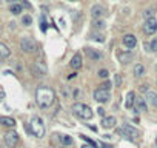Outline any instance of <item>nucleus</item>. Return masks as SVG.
<instances>
[{
  "label": "nucleus",
  "mask_w": 157,
  "mask_h": 148,
  "mask_svg": "<svg viewBox=\"0 0 157 148\" xmlns=\"http://www.w3.org/2000/svg\"><path fill=\"white\" fill-rule=\"evenodd\" d=\"M54 99H56V96H54V91L50 86H40V88H37L36 100L40 108H50L54 103Z\"/></svg>",
  "instance_id": "nucleus-1"
},
{
  "label": "nucleus",
  "mask_w": 157,
  "mask_h": 148,
  "mask_svg": "<svg viewBox=\"0 0 157 148\" xmlns=\"http://www.w3.org/2000/svg\"><path fill=\"white\" fill-rule=\"evenodd\" d=\"M25 128L28 133H31L32 136H36V137H39V139L45 136V123H43V120L39 116L32 117L31 122L25 125Z\"/></svg>",
  "instance_id": "nucleus-2"
},
{
  "label": "nucleus",
  "mask_w": 157,
  "mask_h": 148,
  "mask_svg": "<svg viewBox=\"0 0 157 148\" xmlns=\"http://www.w3.org/2000/svg\"><path fill=\"white\" fill-rule=\"evenodd\" d=\"M73 113L75 114L77 117L83 119V120H89L91 117H93V109H91L86 103H82V102H77L73 105Z\"/></svg>",
  "instance_id": "nucleus-3"
},
{
  "label": "nucleus",
  "mask_w": 157,
  "mask_h": 148,
  "mask_svg": "<svg viewBox=\"0 0 157 148\" xmlns=\"http://www.w3.org/2000/svg\"><path fill=\"white\" fill-rule=\"evenodd\" d=\"M20 49H22L23 53H28V54L36 53V51H37V43H36V40L32 39V37L23 36V37L20 39Z\"/></svg>",
  "instance_id": "nucleus-4"
},
{
  "label": "nucleus",
  "mask_w": 157,
  "mask_h": 148,
  "mask_svg": "<svg viewBox=\"0 0 157 148\" xmlns=\"http://www.w3.org/2000/svg\"><path fill=\"white\" fill-rule=\"evenodd\" d=\"M93 97L96 102L99 103H106L108 100L111 99V91H106V90H102V88H97L93 93Z\"/></svg>",
  "instance_id": "nucleus-5"
},
{
  "label": "nucleus",
  "mask_w": 157,
  "mask_h": 148,
  "mask_svg": "<svg viewBox=\"0 0 157 148\" xmlns=\"http://www.w3.org/2000/svg\"><path fill=\"white\" fill-rule=\"evenodd\" d=\"M5 144H6L8 148H15L19 144V134L15 131H8L5 134Z\"/></svg>",
  "instance_id": "nucleus-6"
},
{
  "label": "nucleus",
  "mask_w": 157,
  "mask_h": 148,
  "mask_svg": "<svg viewBox=\"0 0 157 148\" xmlns=\"http://www.w3.org/2000/svg\"><path fill=\"white\" fill-rule=\"evenodd\" d=\"M143 31H145V34L153 36L154 32L157 31V20H156L154 17L145 20V23H143Z\"/></svg>",
  "instance_id": "nucleus-7"
},
{
  "label": "nucleus",
  "mask_w": 157,
  "mask_h": 148,
  "mask_svg": "<svg viewBox=\"0 0 157 148\" xmlns=\"http://www.w3.org/2000/svg\"><path fill=\"white\" fill-rule=\"evenodd\" d=\"M120 131L123 133V136H126V137H129V139H136L137 136H139V131L134 128V127H131L129 123H123L122 128H120Z\"/></svg>",
  "instance_id": "nucleus-8"
},
{
  "label": "nucleus",
  "mask_w": 157,
  "mask_h": 148,
  "mask_svg": "<svg viewBox=\"0 0 157 148\" xmlns=\"http://www.w3.org/2000/svg\"><path fill=\"white\" fill-rule=\"evenodd\" d=\"M31 71H32V74H34L36 77H43V76L46 74V65L43 62H36L31 67Z\"/></svg>",
  "instance_id": "nucleus-9"
},
{
  "label": "nucleus",
  "mask_w": 157,
  "mask_h": 148,
  "mask_svg": "<svg viewBox=\"0 0 157 148\" xmlns=\"http://www.w3.org/2000/svg\"><path fill=\"white\" fill-rule=\"evenodd\" d=\"M122 42L128 49L136 48V45H137V39H136V36H133V34H125L122 37Z\"/></svg>",
  "instance_id": "nucleus-10"
},
{
  "label": "nucleus",
  "mask_w": 157,
  "mask_h": 148,
  "mask_svg": "<svg viewBox=\"0 0 157 148\" xmlns=\"http://www.w3.org/2000/svg\"><path fill=\"white\" fill-rule=\"evenodd\" d=\"M85 54H86V57L91 59V60L102 59V53L99 51V49H94V48H91V46H86L85 48Z\"/></svg>",
  "instance_id": "nucleus-11"
},
{
  "label": "nucleus",
  "mask_w": 157,
  "mask_h": 148,
  "mask_svg": "<svg viewBox=\"0 0 157 148\" xmlns=\"http://www.w3.org/2000/svg\"><path fill=\"white\" fill-rule=\"evenodd\" d=\"M103 14H105V8L102 6V5H99V3L94 5V6L91 8V17L96 19V20L102 19V17H103Z\"/></svg>",
  "instance_id": "nucleus-12"
},
{
  "label": "nucleus",
  "mask_w": 157,
  "mask_h": 148,
  "mask_svg": "<svg viewBox=\"0 0 157 148\" xmlns=\"http://www.w3.org/2000/svg\"><path fill=\"white\" fill-rule=\"evenodd\" d=\"M117 59L120 63H129L134 59V54L131 51H120V53H117Z\"/></svg>",
  "instance_id": "nucleus-13"
},
{
  "label": "nucleus",
  "mask_w": 157,
  "mask_h": 148,
  "mask_svg": "<svg viewBox=\"0 0 157 148\" xmlns=\"http://www.w3.org/2000/svg\"><path fill=\"white\" fill-rule=\"evenodd\" d=\"M69 65H71L73 69H80V68H82L83 62H82V56H80V53H75L74 54L73 59H71V62H69Z\"/></svg>",
  "instance_id": "nucleus-14"
},
{
  "label": "nucleus",
  "mask_w": 157,
  "mask_h": 148,
  "mask_svg": "<svg viewBox=\"0 0 157 148\" xmlns=\"http://www.w3.org/2000/svg\"><path fill=\"white\" fill-rule=\"evenodd\" d=\"M145 100H147L148 103H151L153 107H157V93L148 90L147 93H145Z\"/></svg>",
  "instance_id": "nucleus-15"
},
{
  "label": "nucleus",
  "mask_w": 157,
  "mask_h": 148,
  "mask_svg": "<svg viewBox=\"0 0 157 148\" xmlns=\"http://www.w3.org/2000/svg\"><path fill=\"white\" fill-rule=\"evenodd\" d=\"M116 117L114 116H105L103 119H102V127L103 128H112L116 125Z\"/></svg>",
  "instance_id": "nucleus-16"
},
{
  "label": "nucleus",
  "mask_w": 157,
  "mask_h": 148,
  "mask_svg": "<svg viewBox=\"0 0 157 148\" xmlns=\"http://www.w3.org/2000/svg\"><path fill=\"white\" fill-rule=\"evenodd\" d=\"M148 105L145 97H136V111H147Z\"/></svg>",
  "instance_id": "nucleus-17"
},
{
  "label": "nucleus",
  "mask_w": 157,
  "mask_h": 148,
  "mask_svg": "<svg viewBox=\"0 0 157 148\" xmlns=\"http://www.w3.org/2000/svg\"><path fill=\"white\" fill-rule=\"evenodd\" d=\"M134 103H136V94H134V91H129L126 94V100H125V108L131 109L134 107Z\"/></svg>",
  "instance_id": "nucleus-18"
},
{
  "label": "nucleus",
  "mask_w": 157,
  "mask_h": 148,
  "mask_svg": "<svg viewBox=\"0 0 157 148\" xmlns=\"http://www.w3.org/2000/svg\"><path fill=\"white\" fill-rule=\"evenodd\" d=\"M11 56V51H9V48L5 45V43L0 42V60H3V59H6Z\"/></svg>",
  "instance_id": "nucleus-19"
},
{
  "label": "nucleus",
  "mask_w": 157,
  "mask_h": 148,
  "mask_svg": "<svg viewBox=\"0 0 157 148\" xmlns=\"http://www.w3.org/2000/svg\"><path fill=\"white\" fill-rule=\"evenodd\" d=\"M0 123H2L3 127H14V125H15V120H14L13 117L2 116V117H0Z\"/></svg>",
  "instance_id": "nucleus-20"
},
{
  "label": "nucleus",
  "mask_w": 157,
  "mask_h": 148,
  "mask_svg": "<svg viewBox=\"0 0 157 148\" xmlns=\"http://www.w3.org/2000/svg\"><path fill=\"white\" fill-rule=\"evenodd\" d=\"M143 74H145V67L142 63H137L136 67H134V76H136V77H142Z\"/></svg>",
  "instance_id": "nucleus-21"
},
{
  "label": "nucleus",
  "mask_w": 157,
  "mask_h": 148,
  "mask_svg": "<svg viewBox=\"0 0 157 148\" xmlns=\"http://www.w3.org/2000/svg\"><path fill=\"white\" fill-rule=\"evenodd\" d=\"M9 13L11 14H14V15H19L22 13V5L19 3H11V6H9Z\"/></svg>",
  "instance_id": "nucleus-22"
},
{
  "label": "nucleus",
  "mask_w": 157,
  "mask_h": 148,
  "mask_svg": "<svg viewBox=\"0 0 157 148\" xmlns=\"http://www.w3.org/2000/svg\"><path fill=\"white\" fill-rule=\"evenodd\" d=\"M60 139H62V144H63V145H66V147H69V145H73V144H74V139L71 137V136H68V134H63Z\"/></svg>",
  "instance_id": "nucleus-23"
},
{
  "label": "nucleus",
  "mask_w": 157,
  "mask_h": 148,
  "mask_svg": "<svg viewBox=\"0 0 157 148\" xmlns=\"http://www.w3.org/2000/svg\"><path fill=\"white\" fill-rule=\"evenodd\" d=\"M22 23H23L25 26H29L32 23V17H31V15H28V14L23 15V17H22Z\"/></svg>",
  "instance_id": "nucleus-24"
},
{
  "label": "nucleus",
  "mask_w": 157,
  "mask_h": 148,
  "mask_svg": "<svg viewBox=\"0 0 157 148\" xmlns=\"http://www.w3.org/2000/svg\"><path fill=\"white\" fill-rule=\"evenodd\" d=\"M149 51L157 53V37H154V39L149 42Z\"/></svg>",
  "instance_id": "nucleus-25"
},
{
  "label": "nucleus",
  "mask_w": 157,
  "mask_h": 148,
  "mask_svg": "<svg viewBox=\"0 0 157 148\" xmlns=\"http://www.w3.org/2000/svg\"><path fill=\"white\" fill-rule=\"evenodd\" d=\"M143 17H145V20L153 19V17H154V11H153V9H147V11L143 13Z\"/></svg>",
  "instance_id": "nucleus-26"
},
{
  "label": "nucleus",
  "mask_w": 157,
  "mask_h": 148,
  "mask_svg": "<svg viewBox=\"0 0 157 148\" xmlns=\"http://www.w3.org/2000/svg\"><path fill=\"white\" fill-rule=\"evenodd\" d=\"M80 137H82L85 142H86V144H89L91 147H97L96 145V142H93V140H91V139H88V137H86V136H83V134H80Z\"/></svg>",
  "instance_id": "nucleus-27"
},
{
  "label": "nucleus",
  "mask_w": 157,
  "mask_h": 148,
  "mask_svg": "<svg viewBox=\"0 0 157 148\" xmlns=\"http://www.w3.org/2000/svg\"><path fill=\"white\" fill-rule=\"evenodd\" d=\"M96 145H97L96 148H112L111 145H108V144H105V142H97Z\"/></svg>",
  "instance_id": "nucleus-28"
},
{
  "label": "nucleus",
  "mask_w": 157,
  "mask_h": 148,
  "mask_svg": "<svg viewBox=\"0 0 157 148\" xmlns=\"http://www.w3.org/2000/svg\"><path fill=\"white\" fill-rule=\"evenodd\" d=\"M108 74H110V73H108L106 69H100V71H99V77H102V79H106Z\"/></svg>",
  "instance_id": "nucleus-29"
},
{
  "label": "nucleus",
  "mask_w": 157,
  "mask_h": 148,
  "mask_svg": "<svg viewBox=\"0 0 157 148\" xmlns=\"http://www.w3.org/2000/svg\"><path fill=\"white\" fill-rule=\"evenodd\" d=\"M40 28H42L43 32H46V22H45V17L40 19Z\"/></svg>",
  "instance_id": "nucleus-30"
},
{
  "label": "nucleus",
  "mask_w": 157,
  "mask_h": 148,
  "mask_svg": "<svg viewBox=\"0 0 157 148\" xmlns=\"http://www.w3.org/2000/svg\"><path fill=\"white\" fill-rule=\"evenodd\" d=\"M100 88H102V90L110 91V88H111V82H105V83H102V85H100Z\"/></svg>",
  "instance_id": "nucleus-31"
},
{
  "label": "nucleus",
  "mask_w": 157,
  "mask_h": 148,
  "mask_svg": "<svg viewBox=\"0 0 157 148\" xmlns=\"http://www.w3.org/2000/svg\"><path fill=\"white\" fill-rule=\"evenodd\" d=\"M103 22H102V20H99V22H94V28H103Z\"/></svg>",
  "instance_id": "nucleus-32"
},
{
  "label": "nucleus",
  "mask_w": 157,
  "mask_h": 148,
  "mask_svg": "<svg viewBox=\"0 0 157 148\" xmlns=\"http://www.w3.org/2000/svg\"><path fill=\"white\" fill-rule=\"evenodd\" d=\"M122 83V77H120V74H116V86H119Z\"/></svg>",
  "instance_id": "nucleus-33"
},
{
  "label": "nucleus",
  "mask_w": 157,
  "mask_h": 148,
  "mask_svg": "<svg viewBox=\"0 0 157 148\" xmlns=\"http://www.w3.org/2000/svg\"><path fill=\"white\" fill-rule=\"evenodd\" d=\"M97 113H99V116H103L105 117V109L103 108H97Z\"/></svg>",
  "instance_id": "nucleus-34"
},
{
  "label": "nucleus",
  "mask_w": 157,
  "mask_h": 148,
  "mask_svg": "<svg viewBox=\"0 0 157 148\" xmlns=\"http://www.w3.org/2000/svg\"><path fill=\"white\" fill-rule=\"evenodd\" d=\"M3 99H5V91H3L2 88H0V102H2Z\"/></svg>",
  "instance_id": "nucleus-35"
},
{
  "label": "nucleus",
  "mask_w": 157,
  "mask_h": 148,
  "mask_svg": "<svg viewBox=\"0 0 157 148\" xmlns=\"http://www.w3.org/2000/svg\"><path fill=\"white\" fill-rule=\"evenodd\" d=\"M75 76H77V74L73 73V74H69V76H68V79H73V77H75Z\"/></svg>",
  "instance_id": "nucleus-36"
},
{
  "label": "nucleus",
  "mask_w": 157,
  "mask_h": 148,
  "mask_svg": "<svg viewBox=\"0 0 157 148\" xmlns=\"http://www.w3.org/2000/svg\"><path fill=\"white\" fill-rule=\"evenodd\" d=\"M6 2H11V3H17L19 0H6Z\"/></svg>",
  "instance_id": "nucleus-37"
},
{
  "label": "nucleus",
  "mask_w": 157,
  "mask_h": 148,
  "mask_svg": "<svg viewBox=\"0 0 157 148\" xmlns=\"http://www.w3.org/2000/svg\"><path fill=\"white\" fill-rule=\"evenodd\" d=\"M82 148H89V147H86V145H85V147H82Z\"/></svg>",
  "instance_id": "nucleus-38"
},
{
  "label": "nucleus",
  "mask_w": 157,
  "mask_h": 148,
  "mask_svg": "<svg viewBox=\"0 0 157 148\" xmlns=\"http://www.w3.org/2000/svg\"><path fill=\"white\" fill-rule=\"evenodd\" d=\"M156 145H157V137H156Z\"/></svg>",
  "instance_id": "nucleus-39"
},
{
  "label": "nucleus",
  "mask_w": 157,
  "mask_h": 148,
  "mask_svg": "<svg viewBox=\"0 0 157 148\" xmlns=\"http://www.w3.org/2000/svg\"><path fill=\"white\" fill-rule=\"evenodd\" d=\"M0 32H2V26H0Z\"/></svg>",
  "instance_id": "nucleus-40"
},
{
  "label": "nucleus",
  "mask_w": 157,
  "mask_h": 148,
  "mask_svg": "<svg viewBox=\"0 0 157 148\" xmlns=\"http://www.w3.org/2000/svg\"><path fill=\"white\" fill-rule=\"evenodd\" d=\"M66 148H73V147H66Z\"/></svg>",
  "instance_id": "nucleus-41"
},
{
  "label": "nucleus",
  "mask_w": 157,
  "mask_h": 148,
  "mask_svg": "<svg viewBox=\"0 0 157 148\" xmlns=\"http://www.w3.org/2000/svg\"><path fill=\"white\" fill-rule=\"evenodd\" d=\"M69 2H74V0H69Z\"/></svg>",
  "instance_id": "nucleus-42"
},
{
  "label": "nucleus",
  "mask_w": 157,
  "mask_h": 148,
  "mask_svg": "<svg viewBox=\"0 0 157 148\" xmlns=\"http://www.w3.org/2000/svg\"><path fill=\"white\" fill-rule=\"evenodd\" d=\"M0 148H2V145H0Z\"/></svg>",
  "instance_id": "nucleus-43"
}]
</instances>
